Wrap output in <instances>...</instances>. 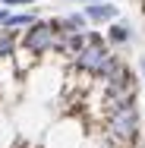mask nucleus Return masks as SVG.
I'll list each match as a JSON object with an SVG mask.
<instances>
[{
    "label": "nucleus",
    "mask_w": 145,
    "mask_h": 148,
    "mask_svg": "<svg viewBox=\"0 0 145 148\" xmlns=\"http://www.w3.org/2000/svg\"><path fill=\"white\" fill-rule=\"evenodd\" d=\"M76 66H79L82 73H91V76H107L117 66V57L104 47L101 35H91L85 41V47L76 54Z\"/></svg>",
    "instance_id": "nucleus-1"
},
{
    "label": "nucleus",
    "mask_w": 145,
    "mask_h": 148,
    "mask_svg": "<svg viewBox=\"0 0 145 148\" xmlns=\"http://www.w3.org/2000/svg\"><path fill=\"white\" fill-rule=\"evenodd\" d=\"M111 132L120 142H133L136 132H139V114H136V104H123L111 110Z\"/></svg>",
    "instance_id": "nucleus-2"
},
{
    "label": "nucleus",
    "mask_w": 145,
    "mask_h": 148,
    "mask_svg": "<svg viewBox=\"0 0 145 148\" xmlns=\"http://www.w3.org/2000/svg\"><path fill=\"white\" fill-rule=\"evenodd\" d=\"M57 44V29L54 22H32L25 38H22V47L29 54H47L51 47Z\"/></svg>",
    "instance_id": "nucleus-3"
},
{
    "label": "nucleus",
    "mask_w": 145,
    "mask_h": 148,
    "mask_svg": "<svg viewBox=\"0 0 145 148\" xmlns=\"http://www.w3.org/2000/svg\"><path fill=\"white\" fill-rule=\"evenodd\" d=\"M117 16H120V6L104 3V0H95V3L85 6V19L88 22H114Z\"/></svg>",
    "instance_id": "nucleus-4"
},
{
    "label": "nucleus",
    "mask_w": 145,
    "mask_h": 148,
    "mask_svg": "<svg viewBox=\"0 0 145 148\" xmlns=\"http://www.w3.org/2000/svg\"><path fill=\"white\" fill-rule=\"evenodd\" d=\"M13 47H16V35L10 29H0V57H10Z\"/></svg>",
    "instance_id": "nucleus-5"
},
{
    "label": "nucleus",
    "mask_w": 145,
    "mask_h": 148,
    "mask_svg": "<svg viewBox=\"0 0 145 148\" xmlns=\"http://www.w3.org/2000/svg\"><path fill=\"white\" fill-rule=\"evenodd\" d=\"M133 38V29L126 25V22H117L114 29H111V41H117V44H123V41H129Z\"/></svg>",
    "instance_id": "nucleus-6"
},
{
    "label": "nucleus",
    "mask_w": 145,
    "mask_h": 148,
    "mask_svg": "<svg viewBox=\"0 0 145 148\" xmlns=\"http://www.w3.org/2000/svg\"><path fill=\"white\" fill-rule=\"evenodd\" d=\"M32 22H35V16H32V13H19V16H6V22H3V25H6V29H19V25H25V29H29Z\"/></svg>",
    "instance_id": "nucleus-7"
},
{
    "label": "nucleus",
    "mask_w": 145,
    "mask_h": 148,
    "mask_svg": "<svg viewBox=\"0 0 145 148\" xmlns=\"http://www.w3.org/2000/svg\"><path fill=\"white\" fill-rule=\"evenodd\" d=\"M0 3H6V6H13V3H35V0H0Z\"/></svg>",
    "instance_id": "nucleus-8"
},
{
    "label": "nucleus",
    "mask_w": 145,
    "mask_h": 148,
    "mask_svg": "<svg viewBox=\"0 0 145 148\" xmlns=\"http://www.w3.org/2000/svg\"><path fill=\"white\" fill-rule=\"evenodd\" d=\"M6 16H10V13H6V10H0V25L6 22Z\"/></svg>",
    "instance_id": "nucleus-9"
},
{
    "label": "nucleus",
    "mask_w": 145,
    "mask_h": 148,
    "mask_svg": "<svg viewBox=\"0 0 145 148\" xmlns=\"http://www.w3.org/2000/svg\"><path fill=\"white\" fill-rule=\"evenodd\" d=\"M82 3H95V0H82Z\"/></svg>",
    "instance_id": "nucleus-10"
},
{
    "label": "nucleus",
    "mask_w": 145,
    "mask_h": 148,
    "mask_svg": "<svg viewBox=\"0 0 145 148\" xmlns=\"http://www.w3.org/2000/svg\"><path fill=\"white\" fill-rule=\"evenodd\" d=\"M142 73H145V63H142Z\"/></svg>",
    "instance_id": "nucleus-11"
}]
</instances>
